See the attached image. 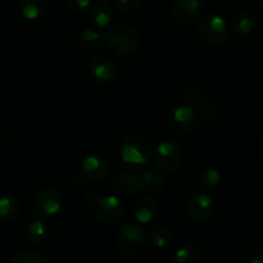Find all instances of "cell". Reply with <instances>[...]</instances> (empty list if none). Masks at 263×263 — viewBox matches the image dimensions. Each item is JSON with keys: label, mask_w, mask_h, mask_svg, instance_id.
I'll use <instances>...</instances> for the list:
<instances>
[{"label": "cell", "mask_w": 263, "mask_h": 263, "mask_svg": "<svg viewBox=\"0 0 263 263\" xmlns=\"http://www.w3.org/2000/svg\"><path fill=\"white\" fill-rule=\"evenodd\" d=\"M26 236H27L28 241L33 244H41L46 241L49 236V229L46 223L40 218L32 220L27 226L26 230Z\"/></svg>", "instance_id": "21"}, {"label": "cell", "mask_w": 263, "mask_h": 263, "mask_svg": "<svg viewBox=\"0 0 263 263\" xmlns=\"http://www.w3.org/2000/svg\"><path fill=\"white\" fill-rule=\"evenodd\" d=\"M120 156L121 161L127 168L136 171V170L144 168L151 162L153 148L148 139L144 138L143 135L134 134L122 141Z\"/></svg>", "instance_id": "1"}, {"label": "cell", "mask_w": 263, "mask_h": 263, "mask_svg": "<svg viewBox=\"0 0 263 263\" xmlns=\"http://www.w3.org/2000/svg\"><path fill=\"white\" fill-rule=\"evenodd\" d=\"M90 17L98 28H109L115 18V7L108 0H97L90 7Z\"/></svg>", "instance_id": "15"}, {"label": "cell", "mask_w": 263, "mask_h": 263, "mask_svg": "<svg viewBox=\"0 0 263 263\" xmlns=\"http://www.w3.org/2000/svg\"><path fill=\"white\" fill-rule=\"evenodd\" d=\"M149 238H151L152 244H153L156 248L163 249L167 248V247L172 243L174 236H172V233L170 231L168 228L161 225L152 229L151 233H149Z\"/></svg>", "instance_id": "23"}, {"label": "cell", "mask_w": 263, "mask_h": 263, "mask_svg": "<svg viewBox=\"0 0 263 263\" xmlns=\"http://www.w3.org/2000/svg\"><path fill=\"white\" fill-rule=\"evenodd\" d=\"M199 125V118L194 107L190 104H181L170 110L166 117V126L175 135H187Z\"/></svg>", "instance_id": "3"}, {"label": "cell", "mask_w": 263, "mask_h": 263, "mask_svg": "<svg viewBox=\"0 0 263 263\" xmlns=\"http://www.w3.org/2000/svg\"><path fill=\"white\" fill-rule=\"evenodd\" d=\"M113 187L117 192L125 193L127 195L138 194L145 189L140 179V175H136L131 171L118 172L113 180Z\"/></svg>", "instance_id": "16"}, {"label": "cell", "mask_w": 263, "mask_h": 263, "mask_svg": "<svg viewBox=\"0 0 263 263\" xmlns=\"http://www.w3.org/2000/svg\"><path fill=\"white\" fill-rule=\"evenodd\" d=\"M140 179L145 189L151 192H161L166 185V177L162 174L161 170L148 168L141 172Z\"/></svg>", "instance_id": "20"}, {"label": "cell", "mask_w": 263, "mask_h": 263, "mask_svg": "<svg viewBox=\"0 0 263 263\" xmlns=\"http://www.w3.org/2000/svg\"><path fill=\"white\" fill-rule=\"evenodd\" d=\"M105 44L118 57L133 55L138 51L140 37L138 31L126 23L110 26L105 32Z\"/></svg>", "instance_id": "2"}, {"label": "cell", "mask_w": 263, "mask_h": 263, "mask_svg": "<svg viewBox=\"0 0 263 263\" xmlns=\"http://www.w3.org/2000/svg\"><path fill=\"white\" fill-rule=\"evenodd\" d=\"M141 0H113V7L120 12H131L140 5Z\"/></svg>", "instance_id": "27"}, {"label": "cell", "mask_w": 263, "mask_h": 263, "mask_svg": "<svg viewBox=\"0 0 263 263\" xmlns=\"http://www.w3.org/2000/svg\"><path fill=\"white\" fill-rule=\"evenodd\" d=\"M202 9L203 4L200 0H175L172 3L171 13L176 22L189 26L197 20Z\"/></svg>", "instance_id": "12"}, {"label": "cell", "mask_w": 263, "mask_h": 263, "mask_svg": "<svg viewBox=\"0 0 263 263\" xmlns=\"http://www.w3.org/2000/svg\"><path fill=\"white\" fill-rule=\"evenodd\" d=\"M159 212H161V205L158 200L154 199L151 195H141L133 207L134 218L139 225L153 222L158 217Z\"/></svg>", "instance_id": "13"}, {"label": "cell", "mask_w": 263, "mask_h": 263, "mask_svg": "<svg viewBox=\"0 0 263 263\" xmlns=\"http://www.w3.org/2000/svg\"><path fill=\"white\" fill-rule=\"evenodd\" d=\"M122 200L116 195H107L98 199L94 204V215L100 222L115 223L123 217Z\"/></svg>", "instance_id": "9"}, {"label": "cell", "mask_w": 263, "mask_h": 263, "mask_svg": "<svg viewBox=\"0 0 263 263\" xmlns=\"http://www.w3.org/2000/svg\"><path fill=\"white\" fill-rule=\"evenodd\" d=\"M213 207H215V200H213V198L208 193H194L189 198V202H187L186 205L187 217L193 222H205L212 216Z\"/></svg>", "instance_id": "8"}, {"label": "cell", "mask_w": 263, "mask_h": 263, "mask_svg": "<svg viewBox=\"0 0 263 263\" xmlns=\"http://www.w3.org/2000/svg\"><path fill=\"white\" fill-rule=\"evenodd\" d=\"M85 199H86V202L90 203V204H95V203L98 202V199H99V197H98L97 193H95L94 190H89V192L85 193Z\"/></svg>", "instance_id": "30"}, {"label": "cell", "mask_w": 263, "mask_h": 263, "mask_svg": "<svg viewBox=\"0 0 263 263\" xmlns=\"http://www.w3.org/2000/svg\"><path fill=\"white\" fill-rule=\"evenodd\" d=\"M261 156H262V158H263V141H262V144H261Z\"/></svg>", "instance_id": "32"}, {"label": "cell", "mask_w": 263, "mask_h": 263, "mask_svg": "<svg viewBox=\"0 0 263 263\" xmlns=\"http://www.w3.org/2000/svg\"><path fill=\"white\" fill-rule=\"evenodd\" d=\"M12 263H46L41 254L32 251H23L14 257Z\"/></svg>", "instance_id": "26"}, {"label": "cell", "mask_w": 263, "mask_h": 263, "mask_svg": "<svg viewBox=\"0 0 263 263\" xmlns=\"http://www.w3.org/2000/svg\"><path fill=\"white\" fill-rule=\"evenodd\" d=\"M146 243V231L139 223H126L118 229L116 234V244L118 249L126 253L140 251Z\"/></svg>", "instance_id": "5"}, {"label": "cell", "mask_w": 263, "mask_h": 263, "mask_svg": "<svg viewBox=\"0 0 263 263\" xmlns=\"http://www.w3.org/2000/svg\"><path fill=\"white\" fill-rule=\"evenodd\" d=\"M20 12L25 20L36 22L46 15L48 5L45 0H20Z\"/></svg>", "instance_id": "17"}, {"label": "cell", "mask_w": 263, "mask_h": 263, "mask_svg": "<svg viewBox=\"0 0 263 263\" xmlns=\"http://www.w3.org/2000/svg\"><path fill=\"white\" fill-rule=\"evenodd\" d=\"M185 100L186 104L194 107L197 112L198 118H199V125H211L218 120V109L212 102L210 100H203L202 95L194 87H189L185 92Z\"/></svg>", "instance_id": "10"}, {"label": "cell", "mask_w": 263, "mask_h": 263, "mask_svg": "<svg viewBox=\"0 0 263 263\" xmlns=\"http://www.w3.org/2000/svg\"><path fill=\"white\" fill-rule=\"evenodd\" d=\"M257 4H258L259 7H261L263 9V0H257Z\"/></svg>", "instance_id": "31"}, {"label": "cell", "mask_w": 263, "mask_h": 263, "mask_svg": "<svg viewBox=\"0 0 263 263\" xmlns=\"http://www.w3.org/2000/svg\"><path fill=\"white\" fill-rule=\"evenodd\" d=\"M79 43L86 50H95L105 43V32L97 28H85L79 36Z\"/></svg>", "instance_id": "19"}, {"label": "cell", "mask_w": 263, "mask_h": 263, "mask_svg": "<svg viewBox=\"0 0 263 263\" xmlns=\"http://www.w3.org/2000/svg\"><path fill=\"white\" fill-rule=\"evenodd\" d=\"M63 207V197L61 192L54 187L41 190L33 202V213L40 217H55Z\"/></svg>", "instance_id": "6"}, {"label": "cell", "mask_w": 263, "mask_h": 263, "mask_svg": "<svg viewBox=\"0 0 263 263\" xmlns=\"http://www.w3.org/2000/svg\"><path fill=\"white\" fill-rule=\"evenodd\" d=\"M199 251L193 244H185L176 249L174 254V263H197Z\"/></svg>", "instance_id": "25"}, {"label": "cell", "mask_w": 263, "mask_h": 263, "mask_svg": "<svg viewBox=\"0 0 263 263\" xmlns=\"http://www.w3.org/2000/svg\"><path fill=\"white\" fill-rule=\"evenodd\" d=\"M221 181H222V176H221L220 171L215 168H208L204 170L202 174L199 175V179H198V182H199V186L207 192H213V190L217 189L221 185Z\"/></svg>", "instance_id": "22"}, {"label": "cell", "mask_w": 263, "mask_h": 263, "mask_svg": "<svg viewBox=\"0 0 263 263\" xmlns=\"http://www.w3.org/2000/svg\"><path fill=\"white\" fill-rule=\"evenodd\" d=\"M254 26H256V20L253 14L244 10L235 13L231 20V30L239 36L249 35L254 30Z\"/></svg>", "instance_id": "18"}, {"label": "cell", "mask_w": 263, "mask_h": 263, "mask_svg": "<svg viewBox=\"0 0 263 263\" xmlns=\"http://www.w3.org/2000/svg\"><path fill=\"white\" fill-rule=\"evenodd\" d=\"M153 157L158 168L164 172L176 171L182 159L179 146L170 140L161 141L153 151Z\"/></svg>", "instance_id": "7"}, {"label": "cell", "mask_w": 263, "mask_h": 263, "mask_svg": "<svg viewBox=\"0 0 263 263\" xmlns=\"http://www.w3.org/2000/svg\"><path fill=\"white\" fill-rule=\"evenodd\" d=\"M89 71L92 79L100 84H108L116 76L115 63L104 55L94 57L89 64Z\"/></svg>", "instance_id": "14"}, {"label": "cell", "mask_w": 263, "mask_h": 263, "mask_svg": "<svg viewBox=\"0 0 263 263\" xmlns=\"http://www.w3.org/2000/svg\"><path fill=\"white\" fill-rule=\"evenodd\" d=\"M20 212L18 202L12 197H0V222H8L17 217Z\"/></svg>", "instance_id": "24"}, {"label": "cell", "mask_w": 263, "mask_h": 263, "mask_svg": "<svg viewBox=\"0 0 263 263\" xmlns=\"http://www.w3.org/2000/svg\"><path fill=\"white\" fill-rule=\"evenodd\" d=\"M0 140H2V130H0Z\"/></svg>", "instance_id": "33"}, {"label": "cell", "mask_w": 263, "mask_h": 263, "mask_svg": "<svg viewBox=\"0 0 263 263\" xmlns=\"http://www.w3.org/2000/svg\"><path fill=\"white\" fill-rule=\"evenodd\" d=\"M109 171V164L100 156H87L80 167V175L87 182H98L104 179Z\"/></svg>", "instance_id": "11"}, {"label": "cell", "mask_w": 263, "mask_h": 263, "mask_svg": "<svg viewBox=\"0 0 263 263\" xmlns=\"http://www.w3.org/2000/svg\"><path fill=\"white\" fill-rule=\"evenodd\" d=\"M198 33L208 44L220 45L229 37V25L225 18L218 14H205L198 21Z\"/></svg>", "instance_id": "4"}, {"label": "cell", "mask_w": 263, "mask_h": 263, "mask_svg": "<svg viewBox=\"0 0 263 263\" xmlns=\"http://www.w3.org/2000/svg\"><path fill=\"white\" fill-rule=\"evenodd\" d=\"M68 7L76 13H84L91 7V0H67Z\"/></svg>", "instance_id": "28"}, {"label": "cell", "mask_w": 263, "mask_h": 263, "mask_svg": "<svg viewBox=\"0 0 263 263\" xmlns=\"http://www.w3.org/2000/svg\"><path fill=\"white\" fill-rule=\"evenodd\" d=\"M249 263H263V248L258 249V251L252 254Z\"/></svg>", "instance_id": "29"}]
</instances>
